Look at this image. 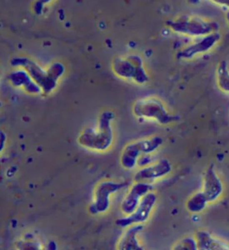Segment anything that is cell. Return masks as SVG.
Segmentation results:
<instances>
[{"label": "cell", "mask_w": 229, "mask_h": 250, "mask_svg": "<svg viewBox=\"0 0 229 250\" xmlns=\"http://www.w3.org/2000/svg\"><path fill=\"white\" fill-rule=\"evenodd\" d=\"M11 81L14 85H18V86H21L24 85L27 91L32 93H38L41 91V87L32 83L29 79L28 76L26 74H17L11 76Z\"/></svg>", "instance_id": "obj_17"}, {"label": "cell", "mask_w": 229, "mask_h": 250, "mask_svg": "<svg viewBox=\"0 0 229 250\" xmlns=\"http://www.w3.org/2000/svg\"><path fill=\"white\" fill-rule=\"evenodd\" d=\"M212 2L219 4L220 6H224V7H227L229 8V0H227V1H213Z\"/></svg>", "instance_id": "obj_19"}, {"label": "cell", "mask_w": 229, "mask_h": 250, "mask_svg": "<svg viewBox=\"0 0 229 250\" xmlns=\"http://www.w3.org/2000/svg\"><path fill=\"white\" fill-rule=\"evenodd\" d=\"M167 25L174 33L190 37H205L219 32L220 26L214 21L196 16L183 15L170 20Z\"/></svg>", "instance_id": "obj_2"}, {"label": "cell", "mask_w": 229, "mask_h": 250, "mask_svg": "<svg viewBox=\"0 0 229 250\" xmlns=\"http://www.w3.org/2000/svg\"><path fill=\"white\" fill-rule=\"evenodd\" d=\"M172 166L167 159H164L153 165L144 167L134 176L136 182H147L164 177L170 174Z\"/></svg>", "instance_id": "obj_11"}, {"label": "cell", "mask_w": 229, "mask_h": 250, "mask_svg": "<svg viewBox=\"0 0 229 250\" xmlns=\"http://www.w3.org/2000/svg\"><path fill=\"white\" fill-rule=\"evenodd\" d=\"M199 250H227L229 245L221 239L215 238L208 231L200 230L195 235Z\"/></svg>", "instance_id": "obj_13"}, {"label": "cell", "mask_w": 229, "mask_h": 250, "mask_svg": "<svg viewBox=\"0 0 229 250\" xmlns=\"http://www.w3.org/2000/svg\"><path fill=\"white\" fill-rule=\"evenodd\" d=\"M115 118L114 113L105 110L101 113L98 121V128H87L78 139L83 146L96 151H104L111 146L113 142L112 121Z\"/></svg>", "instance_id": "obj_1"}, {"label": "cell", "mask_w": 229, "mask_h": 250, "mask_svg": "<svg viewBox=\"0 0 229 250\" xmlns=\"http://www.w3.org/2000/svg\"><path fill=\"white\" fill-rule=\"evenodd\" d=\"M127 184L113 182H104L97 187L95 200L90 207L92 214L105 212L110 207V197L112 194L127 187Z\"/></svg>", "instance_id": "obj_8"}, {"label": "cell", "mask_w": 229, "mask_h": 250, "mask_svg": "<svg viewBox=\"0 0 229 250\" xmlns=\"http://www.w3.org/2000/svg\"><path fill=\"white\" fill-rule=\"evenodd\" d=\"M12 64L21 65L25 67L31 76L32 79L42 87L44 93H49L56 87L58 78L62 75L64 67L61 64H54L47 72L44 71L41 67L27 58H18L13 61Z\"/></svg>", "instance_id": "obj_3"}, {"label": "cell", "mask_w": 229, "mask_h": 250, "mask_svg": "<svg viewBox=\"0 0 229 250\" xmlns=\"http://www.w3.org/2000/svg\"><path fill=\"white\" fill-rule=\"evenodd\" d=\"M156 201V194L150 191L141 199L139 205L132 214H129L127 217L117 219L115 223L118 227L123 228H127L136 224L144 223L150 217Z\"/></svg>", "instance_id": "obj_7"}, {"label": "cell", "mask_w": 229, "mask_h": 250, "mask_svg": "<svg viewBox=\"0 0 229 250\" xmlns=\"http://www.w3.org/2000/svg\"><path fill=\"white\" fill-rule=\"evenodd\" d=\"M226 20H227V22L229 26V11L227 12V15H226Z\"/></svg>", "instance_id": "obj_20"}, {"label": "cell", "mask_w": 229, "mask_h": 250, "mask_svg": "<svg viewBox=\"0 0 229 250\" xmlns=\"http://www.w3.org/2000/svg\"><path fill=\"white\" fill-rule=\"evenodd\" d=\"M221 34L217 32L203 37L199 41L189 44L178 52L176 57L178 60H190L198 55L207 53L213 48L220 41Z\"/></svg>", "instance_id": "obj_9"}, {"label": "cell", "mask_w": 229, "mask_h": 250, "mask_svg": "<svg viewBox=\"0 0 229 250\" xmlns=\"http://www.w3.org/2000/svg\"><path fill=\"white\" fill-rule=\"evenodd\" d=\"M216 83L221 91L229 94V70L227 61L220 62L216 69Z\"/></svg>", "instance_id": "obj_15"}, {"label": "cell", "mask_w": 229, "mask_h": 250, "mask_svg": "<svg viewBox=\"0 0 229 250\" xmlns=\"http://www.w3.org/2000/svg\"><path fill=\"white\" fill-rule=\"evenodd\" d=\"M113 70L117 76L132 80L138 84H144L149 78L144 69L143 61L138 55L116 58L113 62Z\"/></svg>", "instance_id": "obj_6"}, {"label": "cell", "mask_w": 229, "mask_h": 250, "mask_svg": "<svg viewBox=\"0 0 229 250\" xmlns=\"http://www.w3.org/2000/svg\"><path fill=\"white\" fill-rule=\"evenodd\" d=\"M173 250H197V242L196 239L192 237H186L182 239L175 245Z\"/></svg>", "instance_id": "obj_18"}, {"label": "cell", "mask_w": 229, "mask_h": 250, "mask_svg": "<svg viewBox=\"0 0 229 250\" xmlns=\"http://www.w3.org/2000/svg\"><path fill=\"white\" fill-rule=\"evenodd\" d=\"M224 186L213 166H210L205 171L204 176L203 193L207 196L209 202H214L222 194Z\"/></svg>", "instance_id": "obj_12"}, {"label": "cell", "mask_w": 229, "mask_h": 250, "mask_svg": "<svg viewBox=\"0 0 229 250\" xmlns=\"http://www.w3.org/2000/svg\"><path fill=\"white\" fill-rule=\"evenodd\" d=\"M153 186L147 182H136L129 191L121 205V210L125 214H132L139 205L141 199L153 190Z\"/></svg>", "instance_id": "obj_10"}, {"label": "cell", "mask_w": 229, "mask_h": 250, "mask_svg": "<svg viewBox=\"0 0 229 250\" xmlns=\"http://www.w3.org/2000/svg\"><path fill=\"white\" fill-rule=\"evenodd\" d=\"M208 203L207 196L203 191H200L189 198L187 202V208L190 212L196 214L204 211Z\"/></svg>", "instance_id": "obj_16"}, {"label": "cell", "mask_w": 229, "mask_h": 250, "mask_svg": "<svg viewBox=\"0 0 229 250\" xmlns=\"http://www.w3.org/2000/svg\"><path fill=\"white\" fill-rule=\"evenodd\" d=\"M164 143L162 138L153 136L132 143L126 146L121 157V165L126 169H132L136 167L138 159L144 155L154 152Z\"/></svg>", "instance_id": "obj_5"}, {"label": "cell", "mask_w": 229, "mask_h": 250, "mask_svg": "<svg viewBox=\"0 0 229 250\" xmlns=\"http://www.w3.org/2000/svg\"><path fill=\"white\" fill-rule=\"evenodd\" d=\"M133 112L138 117L156 120L161 125H168L180 120L179 116L170 114L163 103L154 98L138 100L133 105Z\"/></svg>", "instance_id": "obj_4"}, {"label": "cell", "mask_w": 229, "mask_h": 250, "mask_svg": "<svg viewBox=\"0 0 229 250\" xmlns=\"http://www.w3.org/2000/svg\"><path fill=\"white\" fill-rule=\"evenodd\" d=\"M144 229L141 225H133L128 229L123 236L119 244L118 250H144V248L140 245L137 239L138 233Z\"/></svg>", "instance_id": "obj_14"}]
</instances>
